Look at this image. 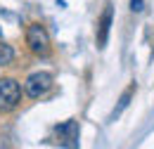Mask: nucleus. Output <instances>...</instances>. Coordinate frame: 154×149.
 <instances>
[{"instance_id":"3","label":"nucleus","mask_w":154,"mask_h":149,"mask_svg":"<svg viewBox=\"0 0 154 149\" xmlns=\"http://www.w3.org/2000/svg\"><path fill=\"white\" fill-rule=\"evenodd\" d=\"M55 88V78L50 71H36L24 81V95L31 99H40Z\"/></svg>"},{"instance_id":"4","label":"nucleus","mask_w":154,"mask_h":149,"mask_svg":"<svg viewBox=\"0 0 154 149\" xmlns=\"http://www.w3.org/2000/svg\"><path fill=\"white\" fill-rule=\"evenodd\" d=\"M112 21H114V5L112 2H107L104 5V10H102V14L97 19V47L102 50L104 45H107V40H109V31H112Z\"/></svg>"},{"instance_id":"5","label":"nucleus","mask_w":154,"mask_h":149,"mask_svg":"<svg viewBox=\"0 0 154 149\" xmlns=\"http://www.w3.org/2000/svg\"><path fill=\"white\" fill-rule=\"evenodd\" d=\"M57 140L62 147H76L78 144V123L76 121H64V123H59L57 128Z\"/></svg>"},{"instance_id":"8","label":"nucleus","mask_w":154,"mask_h":149,"mask_svg":"<svg viewBox=\"0 0 154 149\" xmlns=\"http://www.w3.org/2000/svg\"><path fill=\"white\" fill-rule=\"evenodd\" d=\"M131 10H133V12H140V10H142V0H131Z\"/></svg>"},{"instance_id":"2","label":"nucleus","mask_w":154,"mask_h":149,"mask_svg":"<svg viewBox=\"0 0 154 149\" xmlns=\"http://www.w3.org/2000/svg\"><path fill=\"white\" fill-rule=\"evenodd\" d=\"M21 93H24V88L17 78H10V76L0 78V116H7L19 109Z\"/></svg>"},{"instance_id":"6","label":"nucleus","mask_w":154,"mask_h":149,"mask_svg":"<svg viewBox=\"0 0 154 149\" xmlns=\"http://www.w3.org/2000/svg\"><path fill=\"white\" fill-rule=\"evenodd\" d=\"M133 95H135V83H131L126 90H123V95L119 97V104H116V109L112 111V118H116V116H121L123 114V109L131 104V99H133Z\"/></svg>"},{"instance_id":"1","label":"nucleus","mask_w":154,"mask_h":149,"mask_svg":"<svg viewBox=\"0 0 154 149\" xmlns=\"http://www.w3.org/2000/svg\"><path fill=\"white\" fill-rule=\"evenodd\" d=\"M24 43H26L29 52H31L33 57L45 59V57L52 55V38H50L48 29H45L40 21H33V24H29V26H26Z\"/></svg>"},{"instance_id":"7","label":"nucleus","mask_w":154,"mask_h":149,"mask_svg":"<svg viewBox=\"0 0 154 149\" xmlns=\"http://www.w3.org/2000/svg\"><path fill=\"white\" fill-rule=\"evenodd\" d=\"M12 59H14V47H12V45H7L5 40H0V66L12 64Z\"/></svg>"}]
</instances>
